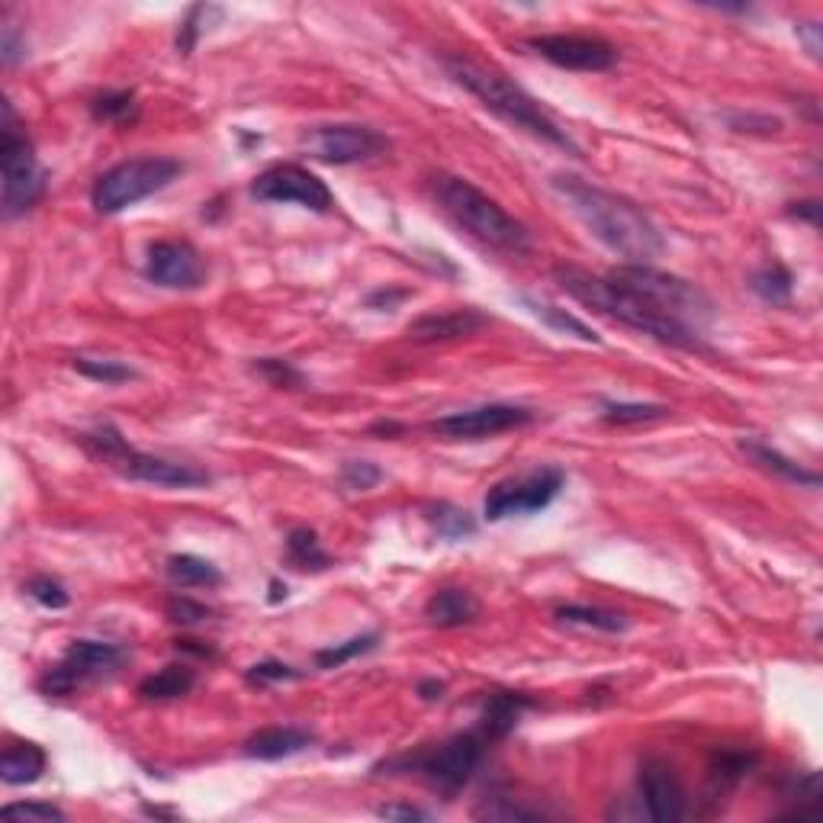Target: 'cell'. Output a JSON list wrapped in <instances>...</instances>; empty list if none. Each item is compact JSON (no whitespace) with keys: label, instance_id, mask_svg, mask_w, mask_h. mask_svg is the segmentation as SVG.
Wrapping results in <instances>:
<instances>
[{"label":"cell","instance_id":"26","mask_svg":"<svg viewBox=\"0 0 823 823\" xmlns=\"http://www.w3.org/2000/svg\"><path fill=\"white\" fill-rule=\"evenodd\" d=\"M759 762L753 750H718L708 762V782L714 791L737 789Z\"/></svg>","mask_w":823,"mask_h":823},{"label":"cell","instance_id":"4","mask_svg":"<svg viewBox=\"0 0 823 823\" xmlns=\"http://www.w3.org/2000/svg\"><path fill=\"white\" fill-rule=\"evenodd\" d=\"M431 191H434V199L441 203V209L480 245L505 251V255L531 251V232L525 223L515 219L498 199L480 191L473 181L457 177V174H438Z\"/></svg>","mask_w":823,"mask_h":823},{"label":"cell","instance_id":"2","mask_svg":"<svg viewBox=\"0 0 823 823\" xmlns=\"http://www.w3.org/2000/svg\"><path fill=\"white\" fill-rule=\"evenodd\" d=\"M554 277L560 284V290L566 297H573L576 302L589 306L593 312L625 326V329L637 331V335H647L659 344H669V348H682V351H708V344L701 341V335L689 326H682L679 319H672L669 312H662L654 299L640 297L637 290L625 287L621 280H615L611 274L598 277L589 274L576 264H557L554 267Z\"/></svg>","mask_w":823,"mask_h":823},{"label":"cell","instance_id":"36","mask_svg":"<svg viewBox=\"0 0 823 823\" xmlns=\"http://www.w3.org/2000/svg\"><path fill=\"white\" fill-rule=\"evenodd\" d=\"M473 817H480V821H544L547 814L541 811V807H525V804H518L515 798H502V794H490V798H483V804L473 811Z\"/></svg>","mask_w":823,"mask_h":823},{"label":"cell","instance_id":"25","mask_svg":"<svg viewBox=\"0 0 823 823\" xmlns=\"http://www.w3.org/2000/svg\"><path fill=\"white\" fill-rule=\"evenodd\" d=\"M165 573L177 589H216V586H223V569L216 563L197 557V554L167 557Z\"/></svg>","mask_w":823,"mask_h":823},{"label":"cell","instance_id":"23","mask_svg":"<svg viewBox=\"0 0 823 823\" xmlns=\"http://www.w3.org/2000/svg\"><path fill=\"white\" fill-rule=\"evenodd\" d=\"M480 615V601L466 589H438L425 605V618L441 630L473 625Z\"/></svg>","mask_w":823,"mask_h":823},{"label":"cell","instance_id":"42","mask_svg":"<svg viewBox=\"0 0 823 823\" xmlns=\"http://www.w3.org/2000/svg\"><path fill=\"white\" fill-rule=\"evenodd\" d=\"M785 798L791 801V811H807L811 804H817L821 798V775L817 772H798L791 775L789 789H785Z\"/></svg>","mask_w":823,"mask_h":823},{"label":"cell","instance_id":"17","mask_svg":"<svg viewBox=\"0 0 823 823\" xmlns=\"http://www.w3.org/2000/svg\"><path fill=\"white\" fill-rule=\"evenodd\" d=\"M145 277L165 290H199L206 284V264L191 241H152L145 255Z\"/></svg>","mask_w":823,"mask_h":823},{"label":"cell","instance_id":"19","mask_svg":"<svg viewBox=\"0 0 823 823\" xmlns=\"http://www.w3.org/2000/svg\"><path fill=\"white\" fill-rule=\"evenodd\" d=\"M316 743V733L306 727H264L258 733H251L245 740V757L261 759V762H277V759H290L309 750Z\"/></svg>","mask_w":823,"mask_h":823},{"label":"cell","instance_id":"24","mask_svg":"<svg viewBox=\"0 0 823 823\" xmlns=\"http://www.w3.org/2000/svg\"><path fill=\"white\" fill-rule=\"evenodd\" d=\"M197 686V672L187 666V662H171L165 669L145 676L138 682V695L145 701H174V698H184L191 695V689Z\"/></svg>","mask_w":823,"mask_h":823},{"label":"cell","instance_id":"6","mask_svg":"<svg viewBox=\"0 0 823 823\" xmlns=\"http://www.w3.org/2000/svg\"><path fill=\"white\" fill-rule=\"evenodd\" d=\"M0 165H3V219L27 216L45 194V171L39 167L33 142L20 126L10 100L3 103V123H0Z\"/></svg>","mask_w":823,"mask_h":823},{"label":"cell","instance_id":"46","mask_svg":"<svg viewBox=\"0 0 823 823\" xmlns=\"http://www.w3.org/2000/svg\"><path fill=\"white\" fill-rule=\"evenodd\" d=\"M27 55V42H20V33H17V27H3V39H0V62L3 68H13L20 59Z\"/></svg>","mask_w":823,"mask_h":823},{"label":"cell","instance_id":"31","mask_svg":"<svg viewBox=\"0 0 823 823\" xmlns=\"http://www.w3.org/2000/svg\"><path fill=\"white\" fill-rule=\"evenodd\" d=\"M750 290L759 299L772 302V306H789L791 297H794V277H791L789 267H782V264H765V267L753 270Z\"/></svg>","mask_w":823,"mask_h":823},{"label":"cell","instance_id":"50","mask_svg":"<svg viewBox=\"0 0 823 823\" xmlns=\"http://www.w3.org/2000/svg\"><path fill=\"white\" fill-rule=\"evenodd\" d=\"M174 650L177 654H187V657H197V659H216V647H209V644H203V640H191V637H177L174 640Z\"/></svg>","mask_w":823,"mask_h":823},{"label":"cell","instance_id":"52","mask_svg":"<svg viewBox=\"0 0 823 823\" xmlns=\"http://www.w3.org/2000/svg\"><path fill=\"white\" fill-rule=\"evenodd\" d=\"M444 689H447V686H444L441 679H422L415 692H419L422 701H441V698H444Z\"/></svg>","mask_w":823,"mask_h":823},{"label":"cell","instance_id":"48","mask_svg":"<svg viewBox=\"0 0 823 823\" xmlns=\"http://www.w3.org/2000/svg\"><path fill=\"white\" fill-rule=\"evenodd\" d=\"M383 821H429V814L422 807H412V804H387L377 811Z\"/></svg>","mask_w":823,"mask_h":823},{"label":"cell","instance_id":"5","mask_svg":"<svg viewBox=\"0 0 823 823\" xmlns=\"http://www.w3.org/2000/svg\"><path fill=\"white\" fill-rule=\"evenodd\" d=\"M181 174H184V165L171 155H138V158L103 171L94 181L91 203L100 216H116L142 199L162 194Z\"/></svg>","mask_w":823,"mask_h":823},{"label":"cell","instance_id":"9","mask_svg":"<svg viewBox=\"0 0 823 823\" xmlns=\"http://www.w3.org/2000/svg\"><path fill=\"white\" fill-rule=\"evenodd\" d=\"M130 659L126 647L106 644V640H74L52 669L39 679V692L45 698H68L81 692L84 686H94L100 679H110L120 672V666Z\"/></svg>","mask_w":823,"mask_h":823},{"label":"cell","instance_id":"14","mask_svg":"<svg viewBox=\"0 0 823 823\" xmlns=\"http://www.w3.org/2000/svg\"><path fill=\"white\" fill-rule=\"evenodd\" d=\"M534 422V412L525 405H508V402H493V405H476L451 412L438 422H431V431L447 438V441H483L495 438L505 431H518Z\"/></svg>","mask_w":823,"mask_h":823},{"label":"cell","instance_id":"1","mask_svg":"<svg viewBox=\"0 0 823 823\" xmlns=\"http://www.w3.org/2000/svg\"><path fill=\"white\" fill-rule=\"evenodd\" d=\"M551 187L576 213V219L589 229V235L608 251L627 258V264H650L666 251L659 226L634 199L605 191L576 174H554Z\"/></svg>","mask_w":823,"mask_h":823},{"label":"cell","instance_id":"13","mask_svg":"<svg viewBox=\"0 0 823 823\" xmlns=\"http://www.w3.org/2000/svg\"><path fill=\"white\" fill-rule=\"evenodd\" d=\"M525 45L541 55L544 62L563 68V71H611L618 65V49L598 35H576V33H554V35H531Z\"/></svg>","mask_w":823,"mask_h":823},{"label":"cell","instance_id":"8","mask_svg":"<svg viewBox=\"0 0 823 823\" xmlns=\"http://www.w3.org/2000/svg\"><path fill=\"white\" fill-rule=\"evenodd\" d=\"M615 280H621L625 287L637 290L640 297L654 299L662 312H669L672 319H679L689 329H701V322L714 319V302L708 299L704 290H698L695 284L657 270L654 264H621L611 270Z\"/></svg>","mask_w":823,"mask_h":823},{"label":"cell","instance_id":"11","mask_svg":"<svg viewBox=\"0 0 823 823\" xmlns=\"http://www.w3.org/2000/svg\"><path fill=\"white\" fill-rule=\"evenodd\" d=\"M566 473L560 466H544L518 480H502L486 493L483 518L486 522H505V518H525L544 512L560 495Z\"/></svg>","mask_w":823,"mask_h":823},{"label":"cell","instance_id":"47","mask_svg":"<svg viewBox=\"0 0 823 823\" xmlns=\"http://www.w3.org/2000/svg\"><path fill=\"white\" fill-rule=\"evenodd\" d=\"M794 33H798V39L804 42V49H807V55H811V59H821V49H823V42H821L823 27H821V23H814V20H804V23H798V27H794Z\"/></svg>","mask_w":823,"mask_h":823},{"label":"cell","instance_id":"40","mask_svg":"<svg viewBox=\"0 0 823 823\" xmlns=\"http://www.w3.org/2000/svg\"><path fill=\"white\" fill-rule=\"evenodd\" d=\"M338 476H341V486L351 493H367L383 483V470L370 461H344Z\"/></svg>","mask_w":823,"mask_h":823},{"label":"cell","instance_id":"7","mask_svg":"<svg viewBox=\"0 0 823 823\" xmlns=\"http://www.w3.org/2000/svg\"><path fill=\"white\" fill-rule=\"evenodd\" d=\"M486 737L480 730H466V733H454L444 743L422 750L415 757H399L383 762V769H399V772H419L431 789L444 791V794H457V791L473 779V772L480 769V762L486 757Z\"/></svg>","mask_w":823,"mask_h":823},{"label":"cell","instance_id":"20","mask_svg":"<svg viewBox=\"0 0 823 823\" xmlns=\"http://www.w3.org/2000/svg\"><path fill=\"white\" fill-rule=\"evenodd\" d=\"M740 451L757 463L759 470H765V473H772V476H779V480H785V483L807 486V490H817V486H821V473H814V470L801 466L798 461H791L782 451H775L772 444H765V441H759V438H743V441H740Z\"/></svg>","mask_w":823,"mask_h":823},{"label":"cell","instance_id":"18","mask_svg":"<svg viewBox=\"0 0 823 823\" xmlns=\"http://www.w3.org/2000/svg\"><path fill=\"white\" fill-rule=\"evenodd\" d=\"M490 319L476 309H451V312H429L409 326V338L419 344H438V341H457L473 331H480Z\"/></svg>","mask_w":823,"mask_h":823},{"label":"cell","instance_id":"10","mask_svg":"<svg viewBox=\"0 0 823 823\" xmlns=\"http://www.w3.org/2000/svg\"><path fill=\"white\" fill-rule=\"evenodd\" d=\"M299 148L322 165H367L390 152V138L363 123H326L302 132Z\"/></svg>","mask_w":823,"mask_h":823},{"label":"cell","instance_id":"45","mask_svg":"<svg viewBox=\"0 0 823 823\" xmlns=\"http://www.w3.org/2000/svg\"><path fill=\"white\" fill-rule=\"evenodd\" d=\"M727 126L733 132H750V135H775L782 132V120L769 113H727Z\"/></svg>","mask_w":823,"mask_h":823},{"label":"cell","instance_id":"29","mask_svg":"<svg viewBox=\"0 0 823 823\" xmlns=\"http://www.w3.org/2000/svg\"><path fill=\"white\" fill-rule=\"evenodd\" d=\"M554 618L560 625L593 627V630H605V634H625L630 627L621 611H608V608H595V605H560L554 611Z\"/></svg>","mask_w":823,"mask_h":823},{"label":"cell","instance_id":"33","mask_svg":"<svg viewBox=\"0 0 823 823\" xmlns=\"http://www.w3.org/2000/svg\"><path fill=\"white\" fill-rule=\"evenodd\" d=\"M669 415V405L659 402H601V422L605 425H647Z\"/></svg>","mask_w":823,"mask_h":823},{"label":"cell","instance_id":"38","mask_svg":"<svg viewBox=\"0 0 823 823\" xmlns=\"http://www.w3.org/2000/svg\"><path fill=\"white\" fill-rule=\"evenodd\" d=\"M251 370L258 377H264L270 387H277V390H299L306 383V377L299 373L297 367L290 361H280V358H258L251 363Z\"/></svg>","mask_w":823,"mask_h":823},{"label":"cell","instance_id":"44","mask_svg":"<svg viewBox=\"0 0 823 823\" xmlns=\"http://www.w3.org/2000/svg\"><path fill=\"white\" fill-rule=\"evenodd\" d=\"M3 817H13V821H65V811L49 804V801H20V804H3Z\"/></svg>","mask_w":823,"mask_h":823},{"label":"cell","instance_id":"43","mask_svg":"<svg viewBox=\"0 0 823 823\" xmlns=\"http://www.w3.org/2000/svg\"><path fill=\"white\" fill-rule=\"evenodd\" d=\"M167 618H171L174 625L194 627L203 625V621H209V618H213V608H206L203 601H194V598H187V595H174V598H167Z\"/></svg>","mask_w":823,"mask_h":823},{"label":"cell","instance_id":"35","mask_svg":"<svg viewBox=\"0 0 823 823\" xmlns=\"http://www.w3.org/2000/svg\"><path fill=\"white\" fill-rule=\"evenodd\" d=\"M380 647V634L377 630H370V634H358V637H348V640H341V644H331L326 650H316V666L319 669H341L344 662H351V659L367 657V654H373Z\"/></svg>","mask_w":823,"mask_h":823},{"label":"cell","instance_id":"49","mask_svg":"<svg viewBox=\"0 0 823 823\" xmlns=\"http://www.w3.org/2000/svg\"><path fill=\"white\" fill-rule=\"evenodd\" d=\"M402 299H409V290H393V287H380L367 297L370 309H395Z\"/></svg>","mask_w":823,"mask_h":823},{"label":"cell","instance_id":"28","mask_svg":"<svg viewBox=\"0 0 823 823\" xmlns=\"http://www.w3.org/2000/svg\"><path fill=\"white\" fill-rule=\"evenodd\" d=\"M287 557L302 573H326L331 566V557L322 551L319 534L312 527H294L287 534Z\"/></svg>","mask_w":823,"mask_h":823},{"label":"cell","instance_id":"12","mask_svg":"<svg viewBox=\"0 0 823 823\" xmlns=\"http://www.w3.org/2000/svg\"><path fill=\"white\" fill-rule=\"evenodd\" d=\"M251 197L261 203H297L312 213H329L335 206L329 184L302 165H270L251 184Z\"/></svg>","mask_w":823,"mask_h":823},{"label":"cell","instance_id":"51","mask_svg":"<svg viewBox=\"0 0 823 823\" xmlns=\"http://www.w3.org/2000/svg\"><path fill=\"white\" fill-rule=\"evenodd\" d=\"M789 216L791 219H804V223H811V226L817 229V226H821V203H817V199H801V203H791Z\"/></svg>","mask_w":823,"mask_h":823},{"label":"cell","instance_id":"15","mask_svg":"<svg viewBox=\"0 0 823 823\" xmlns=\"http://www.w3.org/2000/svg\"><path fill=\"white\" fill-rule=\"evenodd\" d=\"M637 794L647 817L657 823H676L689 814V794L679 772L666 759H644L637 769Z\"/></svg>","mask_w":823,"mask_h":823},{"label":"cell","instance_id":"37","mask_svg":"<svg viewBox=\"0 0 823 823\" xmlns=\"http://www.w3.org/2000/svg\"><path fill=\"white\" fill-rule=\"evenodd\" d=\"M71 367H74L81 377H88V380H94V383H103V387H120V383L135 380V370H132L130 363L113 361V358H74Z\"/></svg>","mask_w":823,"mask_h":823},{"label":"cell","instance_id":"16","mask_svg":"<svg viewBox=\"0 0 823 823\" xmlns=\"http://www.w3.org/2000/svg\"><path fill=\"white\" fill-rule=\"evenodd\" d=\"M110 466L126 476L132 483H152V486H167V490H197V486H209L213 476L206 470H199L197 463H181L171 457H158V454H142L135 447H123Z\"/></svg>","mask_w":823,"mask_h":823},{"label":"cell","instance_id":"22","mask_svg":"<svg viewBox=\"0 0 823 823\" xmlns=\"http://www.w3.org/2000/svg\"><path fill=\"white\" fill-rule=\"evenodd\" d=\"M45 772V750L35 743H7L0 757V782L10 789L33 785Z\"/></svg>","mask_w":823,"mask_h":823},{"label":"cell","instance_id":"27","mask_svg":"<svg viewBox=\"0 0 823 823\" xmlns=\"http://www.w3.org/2000/svg\"><path fill=\"white\" fill-rule=\"evenodd\" d=\"M527 309H531V316H537L547 329L560 331V335H569V338H579V341H586V344H601V338L595 335L593 326H586L583 319H576L573 312H566L560 306H554V302H541V299L534 297H522Z\"/></svg>","mask_w":823,"mask_h":823},{"label":"cell","instance_id":"3","mask_svg":"<svg viewBox=\"0 0 823 823\" xmlns=\"http://www.w3.org/2000/svg\"><path fill=\"white\" fill-rule=\"evenodd\" d=\"M441 65L447 71V78L454 84H461L466 94L480 100L493 116L502 123H508L512 130H522L547 145H557L569 155H579V145L573 142V135L560 130V123L554 116H547L541 110V103L527 94L522 84H515L505 71L493 65H483L470 55H441Z\"/></svg>","mask_w":823,"mask_h":823},{"label":"cell","instance_id":"34","mask_svg":"<svg viewBox=\"0 0 823 823\" xmlns=\"http://www.w3.org/2000/svg\"><path fill=\"white\" fill-rule=\"evenodd\" d=\"M223 17H226V10H223V7H213V3H197V7H191L187 17H184L181 27H177V39H174L177 55H191V52L197 49L199 35L213 27V20H223Z\"/></svg>","mask_w":823,"mask_h":823},{"label":"cell","instance_id":"41","mask_svg":"<svg viewBox=\"0 0 823 823\" xmlns=\"http://www.w3.org/2000/svg\"><path fill=\"white\" fill-rule=\"evenodd\" d=\"M27 595L39 601L42 608H49V611H62L68 608V601H71V595L68 589L59 583V579H52V576H35L27 583Z\"/></svg>","mask_w":823,"mask_h":823},{"label":"cell","instance_id":"30","mask_svg":"<svg viewBox=\"0 0 823 823\" xmlns=\"http://www.w3.org/2000/svg\"><path fill=\"white\" fill-rule=\"evenodd\" d=\"M425 522L431 525V531L444 541H466L476 534V518L466 512V508H457L451 502H438V505H429L425 508Z\"/></svg>","mask_w":823,"mask_h":823},{"label":"cell","instance_id":"39","mask_svg":"<svg viewBox=\"0 0 823 823\" xmlns=\"http://www.w3.org/2000/svg\"><path fill=\"white\" fill-rule=\"evenodd\" d=\"M297 679H302V672L294 669V666H287V662H280V659H261V662L245 669V682L258 686V689L277 686V682H297Z\"/></svg>","mask_w":823,"mask_h":823},{"label":"cell","instance_id":"21","mask_svg":"<svg viewBox=\"0 0 823 823\" xmlns=\"http://www.w3.org/2000/svg\"><path fill=\"white\" fill-rule=\"evenodd\" d=\"M527 708H534V701L522 692H493L483 704V714H480V733L486 737V743H495V740H505L518 721L525 714Z\"/></svg>","mask_w":823,"mask_h":823},{"label":"cell","instance_id":"32","mask_svg":"<svg viewBox=\"0 0 823 823\" xmlns=\"http://www.w3.org/2000/svg\"><path fill=\"white\" fill-rule=\"evenodd\" d=\"M91 116L97 123H110V126H132L138 120L135 91H106V94H100V97L91 100Z\"/></svg>","mask_w":823,"mask_h":823},{"label":"cell","instance_id":"53","mask_svg":"<svg viewBox=\"0 0 823 823\" xmlns=\"http://www.w3.org/2000/svg\"><path fill=\"white\" fill-rule=\"evenodd\" d=\"M284 598H287V586H280V579H274V583H270V598H267V601L277 605V601H284Z\"/></svg>","mask_w":823,"mask_h":823}]
</instances>
